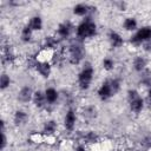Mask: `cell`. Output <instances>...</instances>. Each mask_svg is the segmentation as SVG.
<instances>
[{"label": "cell", "mask_w": 151, "mask_h": 151, "mask_svg": "<svg viewBox=\"0 0 151 151\" xmlns=\"http://www.w3.org/2000/svg\"><path fill=\"white\" fill-rule=\"evenodd\" d=\"M76 34L79 40L93 38L97 34V25L91 18H85L76 28Z\"/></svg>", "instance_id": "obj_1"}, {"label": "cell", "mask_w": 151, "mask_h": 151, "mask_svg": "<svg viewBox=\"0 0 151 151\" xmlns=\"http://www.w3.org/2000/svg\"><path fill=\"white\" fill-rule=\"evenodd\" d=\"M67 51H68V57L67 58H68V61L72 65H78L84 59L85 48H84V45L80 42L79 39L73 41V42H71Z\"/></svg>", "instance_id": "obj_2"}, {"label": "cell", "mask_w": 151, "mask_h": 151, "mask_svg": "<svg viewBox=\"0 0 151 151\" xmlns=\"http://www.w3.org/2000/svg\"><path fill=\"white\" fill-rule=\"evenodd\" d=\"M94 68L90 63H86L78 74V86L80 90H87L93 80Z\"/></svg>", "instance_id": "obj_3"}, {"label": "cell", "mask_w": 151, "mask_h": 151, "mask_svg": "<svg viewBox=\"0 0 151 151\" xmlns=\"http://www.w3.org/2000/svg\"><path fill=\"white\" fill-rule=\"evenodd\" d=\"M127 101L130 105V110L134 113L142 112V110L144 109V105H145L144 99L140 97V94L138 93L137 90H129L127 91Z\"/></svg>", "instance_id": "obj_4"}, {"label": "cell", "mask_w": 151, "mask_h": 151, "mask_svg": "<svg viewBox=\"0 0 151 151\" xmlns=\"http://www.w3.org/2000/svg\"><path fill=\"white\" fill-rule=\"evenodd\" d=\"M151 39V27L150 26H143L137 29V32L131 37L130 42L133 46H142L143 42Z\"/></svg>", "instance_id": "obj_5"}, {"label": "cell", "mask_w": 151, "mask_h": 151, "mask_svg": "<svg viewBox=\"0 0 151 151\" xmlns=\"http://www.w3.org/2000/svg\"><path fill=\"white\" fill-rule=\"evenodd\" d=\"M72 31H73V25L70 21H64L58 25L57 35L59 37V39H67L72 34Z\"/></svg>", "instance_id": "obj_6"}, {"label": "cell", "mask_w": 151, "mask_h": 151, "mask_svg": "<svg viewBox=\"0 0 151 151\" xmlns=\"http://www.w3.org/2000/svg\"><path fill=\"white\" fill-rule=\"evenodd\" d=\"M97 94H98L99 99L103 100V101H105V100H107V99H110L111 97L114 96L113 92H112V88H111V85H110V81H109V80L104 81V83L99 86V88H98V91H97Z\"/></svg>", "instance_id": "obj_7"}, {"label": "cell", "mask_w": 151, "mask_h": 151, "mask_svg": "<svg viewBox=\"0 0 151 151\" xmlns=\"http://www.w3.org/2000/svg\"><path fill=\"white\" fill-rule=\"evenodd\" d=\"M76 123H77V114H76V111L70 109L67 110V112L65 113V117H64V126L67 131H73L74 127H76Z\"/></svg>", "instance_id": "obj_8"}, {"label": "cell", "mask_w": 151, "mask_h": 151, "mask_svg": "<svg viewBox=\"0 0 151 151\" xmlns=\"http://www.w3.org/2000/svg\"><path fill=\"white\" fill-rule=\"evenodd\" d=\"M35 70L42 78H48L52 72V65L47 60H38V64L35 66Z\"/></svg>", "instance_id": "obj_9"}, {"label": "cell", "mask_w": 151, "mask_h": 151, "mask_svg": "<svg viewBox=\"0 0 151 151\" xmlns=\"http://www.w3.org/2000/svg\"><path fill=\"white\" fill-rule=\"evenodd\" d=\"M33 94H34V91L32 90L31 86L28 85L22 86L18 92V100H20L21 103H28L33 99Z\"/></svg>", "instance_id": "obj_10"}, {"label": "cell", "mask_w": 151, "mask_h": 151, "mask_svg": "<svg viewBox=\"0 0 151 151\" xmlns=\"http://www.w3.org/2000/svg\"><path fill=\"white\" fill-rule=\"evenodd\" d=\"M107 38H109V42H110L111 47H113V48H119V47H122L124 45L123 37L116 31H110Z\"/></svg>", "instance_id": "obj_11"}, {"label": "cell", "mask_w": 151, "mask_h": 151, "mask_svg": "<svg viewBox=\"0 0 151 151\" xmlns=\"http://www.w3.org/2000/svg\"><path fill=\"white\" fill-rule=\"evenodd\" d=\"M14 53L11 48V46H2V50H1V61L4 65L6 64H12L13 60H14Z\"/></svg>", "instance_id": "obj_12"}, {"label": "cell", "mask_w": 151, "mask_h": 151, "mask_svg": "<svg viewBox=\"0 0 151 151\" xmlns=\"http://www.w3.org/2000/svg\"><path fill=\"white\" fill-rule=\"evenodd\" d=\"M32 101H33L34 106L38 107V109H42V107H45L46 104H47V101H46V97H45V92H41V91H34Z\"/></svg>", "instance_id": "obj_13"}, {"label": "cell", "mask_w": 151, "mask_h": 151, "mask_svg": "<svg viewBox=\"0 0 151 151\" xmlns=\"http://www.w3.org/2000/svg\"><path fill=\"white\" fill-rule=\"evenodd\" d=\"M45 97H46L47 104L52 105V104H55L57 103V100L59 98V92L54 87H47L45 90Z\"/></svg>", "instance_id": "obj_14"}, {"label": "cell", "mask_w": 151, "mask_h": 151, "mask_svg": "<svg viewBox=\"0 0 151 151\" xmlns=\"http://www.w3.org/2000/svg\"><path fill=\"white\" fill-rule=\"evenodd\" d=\"M132 65H133L134 71H137V72H144V71H145V68H146L147 61H146V59H145L144 57L138 55V57H136V58L133 59Z\"/></svg>", "instance_id": "obj_15"}, {"label": "cell", "mask_w": 151, "mask_h": 151, "mask_svg": "<svg viewBox=\"0 0 151 151\" xmlns=\"http://www.w3.org/2000/svg\"><path fill=\"white\" fill-rule=\"evenodd\" d=\"M27 119H28V114H27L25 111H22V110L15 111L14 117H13V122H14V124H15L17 126H21V125L26 124Z\"/></svg>", "instance_id": "obj_16"}, {"label": "cell", "mask_w": 151, "mask_h": 151, "mask_svg": "<svg viewBox=\"0 0 151 151\" xmlns=\"http://www.w3.org/2000/svg\"><path fill=\"white\" fill-rule=\"evenodd\" d=\"M31 29L34 32V31H41L42 29V26H44V22H42V19L41 17L39 15H34L29 20H28V24H27Z\"/></svg>", "instance_id": "obj_17"}, {"label": "cell", "mask_w": 151, "mask_h": 151, "mask_svg": "<svg viewBox=\"0 0 151 151\" xmlns=\"http://www.w3.org/2000/svg\"><path fill=\"white\" fill-rule=\"evenodd\" d=\"M123 27L125 31H129V32H133L137 29L138 27V21L136 20V18L133 17H127L124 19L123 21Z\"/></svg>", "instance_id": "obj_18"}, {"label": "cell", "mask_w": 151, "mask_h": 151, "mask_svg": "<svg viewBox=\"0 0 151 151\" xmlns=\"http://www.w3.org/2000/svg\"><path fill=\"white\" fill-rule=\"evenodd\" d=\"M58 129V124L55 120L53 119H50V120H46L44 123V126H42V132L45 134H53Z\"/></svg>", "instance_id": "obj_19"}, {"label": "cell", "mask_w": 151, "mask_h": 151, "mask_svg": "<svg viewBox=\"0 0 151 151\" xmlns=\"http://www.w3.org/2000/svg\"><path fill=\"white\" fill-rule=\"evenodd\" d=\"M90 6L86 5V4H77L74 7H73V14L74 15H78V17H85L88 12H90Z\"/></svg>", "instance_id": "obj_20"}, {"label": "cell", "mask_w": 151, "mask_h": 151, "mask_svg": "<svg viewBox=\"0 0 151 151\" xmlns=\"http://www.w3.org/2000/svg\"><path fill=\"white\" fill-rule=\"evenodd\" d=\"M58 42H59V38L57 37H53V35H48L44 39V45L42 47L45 50H54L57 46H58Z\"/></svg>", "instance_id": "obj_21"}, {"label": "cell", "mask_w": 151, "mask_h": 151, "mask_svg": "<svg viewBox=\"0 0 151 151\" xmlns=\"http://www.w3.org/2000/svg\"><path fill=\"white\" fill-rule=\"evenodd\" d=\"M32 35H33V31L31 29V27H29L28 25H26V26H24V27L21 28V33H20L21 41H24V42L31 41Z\"/></svg>", "instance_id": "obj_22"}, {"label": "cell", "mask_w": 151, "mask_h": 151, "mask_svg": "<svg viewBox=\"0 0 151 151\" xmlns=\"http://www.w3.org/2000/svg\"><path fill=\"white\" fill-rule=\"evenodd\" d=\"M98 139H99V137L94 131H88L84 134V142L86 144H94L98 142Z\"/></svg>", "instance_id": "obj_23"}, {"label": "cell", "mask_w": 151, "mask_h": 151, "mask_svg": "<svg viewBox=\"0 0 151 151\" xmlns=\"http://www.w3.org/2000/svg\"><path fill=\"white\" fill-rule=\"evenodd\" d=\"M103 68L105 70V71H107V72H110V71H112L113 68H114V60L112 59V58H110V57H106V58H104L103 59Z\"/></svg>", "instance_id": "obj_24"}, {"label": "cell", "mask_w": 151, "mask_h": 151, "mask_svg": "<svg viewBox=\"0 0 151 151\" xmlns=\"http://www.w3.org/2000/svg\"><path fill=\"white\" fill-rule=\"evenodd\" d=\"M9 85H11V78H9V76L6 74V73H2L1 74V78H0V88L4 91L7 87H9Z\"/></svg>", "instance_id": "obj_25"}, {"label": "cell", "mask_w": 151, "mask_h": 151, "mask_svg": "<svg viewBox=\"0 0 151 151\" xmlns=\"http://www.w3.org/2000/svg\"><path fill=\"white\" fill-rule=\"evenodd\" d=\"M110 85H111V88H112V92L113 94H117L119 91H120V87H122V83L118 78H113V79H110Z\"/></svg>", "instance_id": "obj_26"}, {"label": "cell", "mask_w": 151, "mask_h": 151, "mask_svg": "<svg viewBox=\"0 0 151 151\" xmlns=\"http://www.w3.org/2000/svg\"><path fill=\"white\" fill-rule=\"evenodd\" d=\"M6 144H7V137H6V133L5 131H1V150H4L6 147Z\"/></svg>", "instance_id": "obj_27"}, {"label": "cell", "mask_w": 151, "mask_h": 151, "mask_svg": "<svg viewBox=\"0 0 151 151\" xmlns=\"http://www.w3.org/2000/svg\"><path fill=\"white\" fill-rule=\"evenodd\" d=\"M142 47H143L144 51H146V52L151 51V39L147 40V41H145V42H143V44H142Z\"/></svg>", "instance_id": "obj_28"}, {"label": "cell", "mask_w": 151, "mask_h": 151, "mask_svg": "<svg viewBox=\"0 0 151 151\" xmlns=\"http://www.w3.org/2000/svg\"><path fill=\"white\" fill-rule=\"evenodd\" d=\"M144 101L147 104L149 107H151V88L147 91V96H146V99H145Z\"/></svg>", "instance_id": "obj_29"}, {"label": "cell", "mask_w": 151, "mask_h": 151, "mask_svg": "<svg viewBox=\"0 0 151 151\" xmlns=\"http://www.w3.org/2000/svg\"><path fill=\"white\" fill-rule=\"evenodd\" d=\"M74 151H86V147H85V145L79 144V145L76 147V150H74Z\"/></svg>", "instance_id": "obj_30"}]
</instances>
